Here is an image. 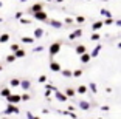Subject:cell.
I'll list each match as a JSON object with an SVG mask.
<instances>
[{"mask_svg": "<svg viewBox=\"0 0 121 119\" xmlns=\"http://www.w3.org/2000/svg\"><path fill=\"white\" fill-rule=\"evenodd\" d=\"M45 90H51V91L54 93V91H57V88L54 87L53 84H50V82H47V84H45Z\"/></svg>", "mask_w": 121, "mask_h": 119, "instance_id": "29", "label": "cell"}, {"mask_svg": "<svg viewBox=\"0 0 121 119\" xmlns=\"http://www.w3.org/2000/svg\"><path fill=\"white\" fill-rule=\"evenodd\" d=\"M75 53L76 54H79V56H81V54H84V53H87V49H86V45H76L75 46Z\"/></svg>", "mask_w": 121, "mask_h": 119, "instance_id": "19", "label": "cell"}, {"mask_svg": "<svg viewBox=\"0 0 121 119\" xmlns=\"http://www.w3.org/2000/svg\"><path fill=\"white\" fill-rule=\"evenodd\" d=\"M87 87H89V91H90V93H93V94H96V93H98V85H96L95 82H90Z\"/></svg>", "mask_w": 121, "mask_h": 119, "instance_id": "24", "label": "cell"}, {"mask_svg": "<svg viewBox=\"0 0 121 119\" xmlns=\"http://www.w3.org/2000/svg\"><path fill=\"white\" fill-rule=\"evenodd\" d=\"M19 22H20L22 25H30V23H31V20H30V19H23V17H22Z\"/></svg>", "mask_w": 121, "mask_h": 119, "instance_id": "39", "label": "cell"}, {"mask_svg": "<svg viewBox=\"0 0 121 119\" xmlns=\"http://www.w3.org/2000/svg\"><path fill=\"white\" fill-rule=\"evenodd\" d=\"M6 102H8V104L19 105L22 102V96L17 94V93H11V96H8V98H6Z\"/></svg>", "mask_w": 121, "mask_h": 119, "instance_id": "4", "label": "cell"}, {"mask_svg": "<svg viewBox=\"0 0 121 119\" xmlns=\"http://www.w3.org/2000/svg\"><path fill=\"white\" fill-rule=\"evenodd\" d=\"M9 34L8 33H3V34H0V45L2 43H6V42H9Z\"/></svg>", "mask_w": 121, "mask_h": 119, "instance_id": "25", "label": "cell"}, {"mask_svg": "<svg viewBox=\"0 0 121 119\" xmlns=\"http://www.w3.org/2000/svg\"><path fill=\"white\" fill-rule=\"evenodd\" d=\"M20 2H22V3H25V2H28V0H20Z\"/></svg>", "mask_w": 121, "mask_h": 119, "instance_id": "50", "label": "cell"}, {"mask_svg": "<svg viewBox=\"0 0 121 119\" xmlns=\"http://www.w3.org/2000/svg\"><path fill=\"white\" fill-rule=\"evenodd\" d=\"M51 93H53V91L51 90H45V93H43V96H45L47 99H50V96H51Z\"/></svg>", "mask_w": 121, "mask_h": 119, "instance_id": "40", "label": "cell"}, {"mask_svg": "<svg viewBox=\"0 0 121 119\" xmlns=\"http://www.w3.org/2000/svg\"><path fill=\"white\" fill-rule=\"evenodd\" d=\"M65 96H67L68 99H71V98H75L76 96V88H71V87H68V88H65Z\"/></svg>", "mask_w": 121, "mask_h": 119, "instance_id": "17", "label": "cell"}, {"mask_svg": "<svg viewBox=\"0 0 121 119\" xmlns=\"http://www.w3.org/2000/svg\"><path fill=\"white\" fill-rule=\"evenodd\" d=\"M11 53H16L17 49H20V46H19V43H11Z\"/></svg>", "mask_w": 121, "mask_h": 119, "instance_id": "33", "label": "cell"}, {"mask_svg": "<svg viewBox=\"0 0 121 119\" xmlns=\"http://www.w3.org/2000/svg\"><path fill=\"white\" fill-rule=\"evenodd\" d=\"M60 76H64L65 79H71V77H73V71L68 70V68H62V70H60Z\"/></svg>", "mask_w": 121, "mask_h": 119, "instance_id": "18", "label": "cell"}, {"mask_svg": "<svg viewBox=\"0 0 121 119\" xmlns=\"http://www.w3.org/2000/svg\"><path fill=\"white\" fill-rule=\"evenodd\" d=\"M43 2H53V0H43Z\"/></svg>", "mask_w": 121, "mask_h": 119, "instance_id": "53", "label": "cell"}, {"mask_svg": "<svg viewBox=\"0 0 121 119\" xmlns=\"http://www.w3.org/2000/svg\"><path fill=\"white\" fill-rule=\"evenodd\" d=\"M99 14H101V16H104L106 19H112V17H113V14H112L109 9H106V8H103V9L99 11Z\"/></svg>", "mask_w": 121, "mask_h": 119, "instance_id": "23", "label": "cell"}, {"mask_svg": "<svg viewBox=\"0 0 121 119\" xmlns=\"http://www.w3.org/2000/svg\"><path fill=\"white\" fill-rule=\"evenodd\" d=\"M20 96H22V101H23V102H26V101L31 99V96H30L28 93H23V94H20Z\"/></svg>", "mask_w": 121, "mask_h": 119, "instance_id": "35", "label": "cell"}, {"mask_svg": "<svg viewBox=\"0 0 121 119\" xmlns=\"http://www.w3.org/2000/svg\"><path fill=\"white\" fill-rule=\"evenodd\" d=\"M0 71H3V67H2V65H0Z\"/></svg>", "mask_w": 121, "mask_h": 119, "instance_id": "51", "label": "cell"}, {"mask_svg": "<svg viewBox=\"0 0 121 119\" xmlns=\"http://www.w3.org/2000/svg\"><path fill=\"white\" fill-rule=\"evenodd\" d=\"M103 23H104V25H113V23H115V19H113V17H112V19H104Z\"/></svg>", "mask_w": 121, "mask_h": 119, "instance_id": "34", "label": "cell"}, {"mask_svg": "<svg viewBox=\"0 0 121 119\" xmlns=\"http://www.w3.org/2000/svg\"><path fill=\"white\" fill-rule=\"evenodd\" d=\"M56 2H57V3H62V2H64V0H56Z\"/></svg>", "mask_w": 121, "mask_h": 119, "instance_id": "49", "label": "cell"}, {"mask_svg": "<svg viewBox=\"0 0 121 119\" xmlns=\"http://www.w3.org/2000/svg\"><path fill=\"white\" fill-rule=\"evenodd\" d=\"M20 88L23 91H30L31 90V81L30 79H20Z\"/></svg>", "mask_w": 121, "mask_h": 119, "instance_id": "9", "label": "cell"}, {"mask_svg": "<svg viewBox=\"0 0 121 119\" xmlns=\"http://www.w3.org/2000/svg\"><path fill=\"white\" fill-rule=\"evenodd\" d=\"M76 93H78V94H86V93H89V87H87V85H79V87L76 88Z\"/></svg>", "mask_w": 121, "mask_h": 119, "instance_id": "21", "label": "cell"}, {"mask_svg": "<svg viewBox=\"0 0 121 119\" xmlns=\"http://www.w3.org/2000/svg\"><path fill=\"white\" fill-rule=\"evenodd\" d=\"M87 2H92V0H87Z\"/></svg>", "mask_w": 121, "mask_h": 119, "instance_id": "57", "label": "cell"}, {"mask_svg": "<svg viewBox=\"0 0 121 119\" xmlns=\"http://www.w3.org/2000/svg\"><path fill=\"white\" fill-rule=\"evenodd\" d=\"M99 108H101V111H109V110H110V107H109V105H101Z\"/></svg>", "mask_w": 121, "mask_h": 119, "instance_id": "41", "label": "cell"}, {"mask_svg": "<svg viewBox=\"0 0 121 119\" xmlns=\"http://www.w3.org/2000/svg\"><path fill=\"white\" fill-rule=\"evenodd\" d=\"M13 54H14V56L17 57V59H22V57H25V56H26V51L20 48V49H17L16 53H13Z\"/></svg>", "mask_w": 121, "mask_h": 119, "instance_id": "26", "label": "cell"}, {"mask_svg": "<svg viewBox=\"0 0 121 119\" xmlns=\"http://www.w3.org/2000/svg\"><path fill=\"white\" fill-rule=\"evenodd\" d=\"M2 22H3V19H2V17H0V23H2Z\"/></svg>", "mask_w": 121, "mask_h": 119, "instance_id": "54", "label": "cell"}, {"mask_svg": "<svg viewBox=\"0 0 121 119\" xmlns=\"http://www.w3.org/2000/svg\"><path fill=\"white\" fill-rule=\"evenodd\" d=\"M39 11H43V3L42 2H37V3L31 5V8L28 9L30 14H34V12H39Z\"/></svg>", "mask_w": 121, "mask_h": 119, "instance_id": "7", "label": "cell"}, {"mask_svg": "<svg viewBox=\"0 0 121 119\" xmlns=\"http://www.w3.org/2000/svg\"><path fill=\"white\" fill-rule=\"evenodd\" d=\"M81 76H82V70H81V68L73 70V77H81Z\"/></svg>", "mask_w": 121, "mask_h": 119, "instance_id": "30", "label": "cell"}, {"mask_svg": "<svg viewBox=\"0 0 121 119\" xmlns=\"http://www.w3.org/2000/svg\"><path fill=\"white\" fill-rule=\"evenodd\" d=\"M75 22H76V23H79V25H81V23H86V17H84V16H76V17H75Z\"/></svg>", "mask_w": 121, "mask_h": 119, "instance_id": "28", "label": "cell"}, {"mask_svg": "<svg viewBox=\"0 0 121 119\" xmlns=\"http://www.w3.org/2000/svg\"><path fill=\"white\" fill-rule=\"evenodd\" d=\"M104 26V23H103V20H96V22H93L92 23V31L93 33H98L101 28Z\"/></svg>", "mask_w": 121, "mask_h": 119, "instance_id": "13", "label": "cell"}, {"mask_svg": "<svg viewBox=\"0 0 121 119\" xmlns=\"http://www.w3.org/2000/svg\"><path fill=\"white\" fill-rule=\"evenodd\" d=\"M9 87H11V88L20 87V79H17V77H13V79H9Z\"/></svg>", "mask_w": 121, "mask_h": 119, "instance_id": "20", "label": "cell"}, {"mask_svg": "<svg viewBox=\"0 0 121 119\" xmlns=\"http://www.w3.org/2000/svg\"><path fill=\"white\" fill-rule=\"evenodd\" d=\"M115 25H117V26H120V28H121V19H117V20H115Z\"/></svg>", "mask_w": 121, "mask_h": 119, "instance_id": "45", "label": "cell"}, {"mask_svg": "<svg viewBox=\"0 0 121 119\" xmlns=\"http://www.w3.org/2000/svg\"><path fill=\"white\" fill-rule=\"evenodd\" d=\"M117 46H118V48L121 49V42H118V45H117Z\"/></svg>", "mask_w": 121, "mask_h": 119, "instance_id": "46", "label": "cell"}, {"mask_svg": "<svg viewBox=\"0 0 121 119\" xmlns=\"http://www.w3.org/2000/svg\"><path fill=\"white\" fill-rule=\"evenodd\" d=\"M33 19L37 20V22H43V23H45V22L48 20V14H47V11L43 9V11H39V12H34V14H33Z\"/></svg>", "mask_w": 121, "mask_h": 119, "instance_id": "3", "label": "cell"}, {"mask_svg": "<svg viewBox=\"0 0 121 119\" xmlns=\"http://www.w3.org/2000/svg\"><path fill=\"white\" fill-rule=\"evenodd\" d=\"M82 34H84V31H82L81 28H76L75 31H71L70 34H68V39H70V40H75V39H79Z\"/></svg>", "mask_w": 121, "mask_h": 119, "instance_id": "8", "label": "cell"}, {"mask_svg": "<svg viewBox=\"0 0 121 119\" xmlns=\"http://www.w3.org/2000/svg\"><path fill=\"white\" fill-rule=\"evenodd\" d=\"M60 48H62V42H60V40H56V42H53L48 46V56H50L51 60H53V57L56 56V54L60 53Z\"/></svg>", "mask_w": 121, "mask_h": 119, "instance_id": "1", "label": "cell"}, {"mask_svg": "<svg viewBox=\"0 0 121 119\" xmlns=\"http://www.w3.org/2000/svg\"><path fill=\"white\" fill-rule=\"evenodd\" d=\"M42 51H43V46H42V45L34 46V48H33V53H42Z\"/></svg>", "mask_w": 121, "mask_h": 119, "instance_id": "36", "label": "cell"}, {"mask_svg": "<svg viewBox=\"0 0 121 119\" xmlns=\"http://www.w3.org/2000/svg\"><path fill=\"white\" fill-rule=\"evenodd\" d=\"M79 60H81V63L87 65V63L92 60V56H90V53H84V54H81V56H79Z\"/></svg>", "mask_w": 121, "mask_h": 119, "instance_id": "14", "label": "cell"}, {"mask_svg": "<svg viewBox=\"0 0 121 119\" xmlns=\"http://www.w3.org/2000/svg\"><path fill=\"white\" fill-rule=\"evenodd\" d=\"M20 113V108H19V105H14V104H6L3 110V115L9 116V115H19Z\"/></svg>", "mask_w": 121, "mask_h": 119, "instance_id": "2", "label": "cell"}, {"mask_svg": "<svg viewBox=\"0 0 121 119\" xmlns=\"http://www.w3.org/2000/svg\"><path fill=\"white\" fill-rule=\"evenodd\" d=\"M101 49H103V45H101V43H98V45H96L95 48L92 49V53H90V56H92V59H95V57H98V56H99Z\"/></svg>", "mask_w": 121, "mask_h": 119, "instance_id": "12", "label": "cell"}, {"mask_svg": "<svg viewBox=\"0 0 121 119\" xmlns=\"http://www.w3.org/2000/svg\"><path fill=\"white\" fill-rule=\"evenodd\" d=\"M50 70L53 71V73H60L62 67H60V63L56 62V60H50Z\"/></svg>", "mask_w": 121, "mask_h": 119, "instance_id": "10", "label": "cell"}, {"mask_svg": "<svg viewBox=\"0 0 121 119\" xmlns=\"http://www.w3.org/2000/svg\"><path fill=\"white\" fill-rule=\"evenodd\" d=\"M78 107L82 110V111H89V110L92 108V104H90L89 101H79L78 102Z\"/></svg>", "mask_w": 121, "mask_h": 119, "instance_id": "11", "label": "cell"}, {"mask_svg": "<svg viewBox=\"0 0 121 119\" xmlns=\"http://www.w3.org/2000/svg\"><path fill=\"white\" fill-rule=\"evenodd\" d=\"M16 59H17V57H16L14 54H8V56H6V62H8V63H13Z\"/></svg>", "mask_w": 121, "mask_h": 119, "instance_id": "32", "label": "cell"}, {"mask_svg": "<svg viewBox=\"0 0 121 119\" xmlns=\"http://www.w3.org/2000/svg\"><path fill=\"white\" fill-rule=\"evenodd\" d=\"M47 81H48V77H47L45 74L39 76V79H37V82H39V84H47Z\"/></svg>", "mask_w": 121, "mask_h": 119, "instance_id": "31", "label": "cell"}, {"mask_svg": "<svg viewBox=\"0 0 121 119\" xmlns=\"http://www.w3.org/2000/svg\"><path fill=\"white\" fill-rule=\"evenodd\" d=\"M0 96H2V98H5L6 99L8 96H11V88H2V90H0Z\"/></svg>", "mask_w": 121, "mask_h": 119, "instance_id": "22", "label": "cell"}, {"mask_svg": "<svg viewBox=\"0 0 121 119\" xmlns=\"http://www.w3.org/2000/svg\"><path fill=\"white\" fill-rule=\"evenodd\" d=\"M90 40H92V42H99L101 40V34L99 33H93V34L90 36Z\"/></svg>", "mask_w": 121, "mask_h": 119, "instance_id": "27", "label": "cell"}, {"mask_svg": "<svg viewBox=\"0 0 121 119\" xmlns=\"http://www.w3.org/2000/svg\"><path fill=\"white\" fill-rule=\"evenodd\" d=\"M96 119H103V118H96Z\"/></svg>", "mask_w": 121, "mask_h": 119, "instance_id": "56", "label": "cell"}, {"mask_svg": "<svg viewBox=\"0 0 121 119\" xmlns=\"http://www.w3.org/2000/svg\"><path fill=\"white\" fill-rule=\"evenodd\" d=\"M43 34H45V31H43V28H36L34 31H33V37L37 40V39H42Z\"/></svg>", "mask_w": 121, "mask_h": 119, "instance_id": "15", "label": "cell"}, {"mask_svg": "<svg viewBox=\"0 0 121 119\" xmlns=\"http://www.w3.org/2000/svg\"><path fill=\"white\" fill-rule=\"evenodd\" d=\"M0 119H9V118H8V116H3V118H0Z\"/></svg>", "mask_w": 121, "mask_h": 119, "instance_id": "47", "label": "cell"}, {"mask_svg": "<svg viewBox=\"0 0 121 119\" xmlns=\"http://www.w3.org/2000/svg\"><path fill=\"white\" fill-rule=\"evenodd\" d=\"M53 94H54V99H56V101H59V102H62V104L68 102V98L65 96L64 91H59V90H57V91H54Z\"/></svg>", "mask_w": 121, "mask_h": 119, "instance_id": "6", "label": "cell"}, {"mask_svg": "<svg viewBox=\"0 0 121 119\" xmlns=\"http://www.w3.org/2000/svg\"><path fill=\"white\" fill-rule=\"evenodd\" d=\"M48 26H51V28L54 29H60L62 26H64V22H60V20H56V19H48V20L45 22Z\"/></svg>", "mask_w": 121, "mask_h": 119, "instance_id": "5", "label": "cell"}, {"mask_svg": "<svg viewBox=\"0 0 121 119\" xmlns=\"http://www.w3.org/2000/svg\"><path fill=\"white\" fill-rule=\"evenodd\" d=\"M25 116H26V119H34V115H33L31 111H26V113H25Z\"/></svg>", "mask_w": 121, "mask_h": 119, "instance_id": "42", "label": "cell"}, {"mask_svg": "<svg viewBox=\"0 0 121 119\" xmlns=\"http://www.w3.org/2000/svg\"><path fill=\"white\" fill-rule=\"evenodd\" d=\"M2 6H3V2H2V0H0V8H2Z\"/></svg>", "mask_w": 121, "mask_h": 119, "instance_id": "48", "label": "cell"}, {"mask_svg": "<svg viewBox=\"0 0 121 119\" xmlns=\"http://www.w3.org/2000/svg\"><path fill=\"white\" fill-rule=\"evenodd\" d=\"M65 23H67V25L75 23V17H65Z\"/></svg>", "mask_w": 121, "mask_h": 119, "instance_id": "38", "label": "cell"}, {"mask_svg": "<svg viewBox=\"0 0 121 119\" xmlns=\"http://www.w3.org/2000/svg\"><path fill=\"white\" fill-rule=\"evenodd\" d=\"M67 111H71V113H75V107H73V105H67Z\"/></svg>", "mask_w": 121, "mask_h": 119, "instance_id": "43", "label": "cell"}, {"mask_svg": "<svg viewBox=\"0 0 121 119\" xmlns=\"http://www.w3.org/2000/svg\"><path fill=\"white\" fill-rule=\"evenodd\" d=\"M20 42H23V43H26V45H33V43L36 42V39L33 37V36H23V37L20 39Z\"/></svg>", "mask_w": 121, "mask_h": 119, "instance_id": "16", "label": "cell"}, {"mask_svg": "<svg viewBox=\"0 0 121 119\" xmlns=\"http://www.w3.org/2000/svg\"><path fill=\"white\" fill-rule=\"evenodd\" d=\"M22 16H23V12H22V11H17V12L14 14V19H16V20H20Z\"/></svg>", "mask_w": 121, "mask_h": 119, "instance_id": "37", "label": "cell"}, {"mask_svg": "<svg viewBox=\"0 0 121 119\" xmlns=\"http://www.w3.org/2000/svg\"><path fill=\"white\" fill-rule=\"evenodd\" d=\"M34 119H40V118H39V116H34Z\"/></svg>", "mask_w": 121, "mask_h": 119, "instance_id": "52", "label": "cell"}, {"mask_svg": "<svg viewBox=\"0 0 121 119\" xmlns=\"http://www.w3.org/2000/svg\"><path fill=\"white\" fill-rule=\"evenodd\" d=\"M68 118H70V119H78V115H76V113H70Z\"/></svg>", "mask_w": 121, "mask_h": 119, "instance_id": "44", "label": "cell"}, {"mask_svg": "<svg viewBox=\"0 0 121 119\" xmlns=\"http://www.w3.org/2000/svg\"><path fill=\"white\" fill-rule=\"evenodd\" d=\"M103 2H110V0H103Z\"/></svg>", "mask_w": 121, "mask_h": 119, "instance_id": "55", "label": "cell"}]
</instances>
